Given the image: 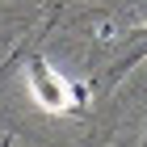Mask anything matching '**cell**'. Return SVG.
Returning <instances> with one entry per match:
<instances>
[{"label":"cell","instance_id":"cell-1","mask_svg":"<svg viewBox=\"0 0 147 147\" xmlns=\"http://www.w3.org/2000/svg\"><path fill=\"white\" fill-rule=\"evenodd\" d=\"M25 71H30V88H34V101L42 105V109H51V113L80 109V105L88 101V88H84V84H71L67 76H59V71L51 67L42 55H30Z\"/></svg>","mask_w":147,"mask_h":147},{"label":"cell","instance_id":"cell-2","mask_svg":"<svg viewBox=\"0 0 147 147\" xmlns=\"http://www.w3.org/2000/svg\"><path fill=\"white\" fill-rule=\"evenodd\" d=\"M139 34H143V38H147V30H139Z\"/></svg>","mask_w":147,"mask_h":147},{"label":"cell","instance_id":"cell-3","mask_svg":"<svg viewBox=\"0 0 147 147\" xmlns=\"http://www.w3.org/2000/svg\"><path fill=\"white\" fill-rule=\"evenodd\" d=\"M143 147H147V135H143Z\"/></svg>","mask_w":147,"mask_h":147}]
</instances>
